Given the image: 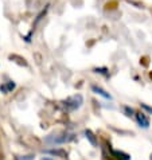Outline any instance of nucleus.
Here are the masks:
<instances>
[{"label": "nucleus", "instance_id": "nucleus-5", "mask_svg": "<svg viewBox=\"0 0 152 160\" xmlns=\"http://www.w3.org/2000/svg\"><path fill=\"white\" fill-rule=\"evenodd\" d=\"M34 156H31V155H27V156H19L16 158V160H33Z\"/></svg>", "mask_w": 152, "mask_h": 160}, {"label": "nucleus", "instance_id": "nucleus-2", "mask_svg": "<svg viewBox=\"0 0 152 160\" xmlns=\"http://www.w3.org/2000/svg\"><path fill=\"white\" fill-rule=\"evenodd\" d=\"M135 118H136V122L139 124V127H141V128H148L149 127V118L147 117L145 113L139 112V113H136Z\"/></svg>", "mask_w": 152, "mask_h": 160}, {"label": "nucleus", "instance_id": "nucleus-4", "mask_svg": "<svg viewBox=\"0 0 152 160\" xmlns=\"http://www.w3.org/2000/svg\"><path fill=\"white\" fill-rule=\"evenodd\" d=\"M14 88H15V83H14V82H10V83H8V85H6V86H0V90L8 93L10 90H12Z\"/></svg>", "mask_w": 152, "mask_h": 160}, {"label": "nucleus", "instance_id": "nucleus-8", "mask_svg": "<svg viewBox=\"0 0 152 160\" xmlns=\"http://www.w3.org/2000/svg\"><path fill=\"white\" fill-rule=\"evenodd\" d=\"M151 160H152V156H151Z\"/></svg>", "mask_w": 152, "mask_h": 160}, {"label": "nucleus", "instance_id": "nucleus-6", "mask_svg": "<svg viewBox=\"0 0 152 160\" xmlns=\"http://www.w3.org/2000/svg\"><path fill=\"white\" fill-rule=\"evenodd\" d=\"M143 108H144V109H147V110H148V112H151V113H152V108H149V106H147V105H143Z\"/></svg>", "mask_w": 152, "mask_h": 160}, {"label": "nucleus", "instance_id": "nucleus-7", "mask_svg": "<svg viewBox=\"0 0 152 160\" xmlns=\"http://www.w3.org/2000/svg\"><path fill=\"white\" fill-rule=\"evenodd\" d=\"M41 160H54V159H53V158H47V156H46V158H42Z\"/></svg>", "mask_w": 152, "mask_h": 160}, {"label": "nucleus", "instance_id": "nucleus-1", "mask_svg": "<svg viewBox=\"0 0 152 160\" xmlns=\"http://www.w3.org/2000/svg\"><path fill=\"white\" fill-rule=\"evenodd\" d=\"M82 102H84V98L81 94H74V96L69 97V98H66L63 101V105L68 110H75L82 105Z\"/></svg>", "mask_w": 152, "mask_h": 160}, {"label": "nucleus", "instance_id": "nucleus-3", "mask_svg": "<svg viewBox=\"0 0 152 160\" xmlns=\"http://www.w3.org/2000/svg\"><path fill=\"white\" fill-rule=\"evenodd\" d=\"M92 90L96 94L101 96V97H104V98H106V100H112V96L109 94L108 92H105L104 89H101L100 86H96V85H93V86H92Z\"/></svg>", "mask_w": 152, "mask_h": 160}]
</instances>
